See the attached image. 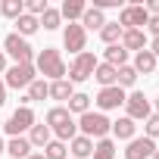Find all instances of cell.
Returning <instances> with one entry per match:
<instances>
[{
	"label": "cell",
	"instance_id": "cell-37",
	"mask_svg": "<svg viewBox=\"0 0 159 159\" xmlns=\"http://www.w3.org/2000/svg\"><path fill=\"white\" fill-rule=\"evenodd\" d=\"M150 53H153V56H159V38H153V44H150Z\"/></svg>",
	"mask_w": 159,
	"mask_h": 159
},
{
	"label": "cell",
	"instance_id": "cell-25",
	"mask_svg": "<svg viewBox=\"0 0 159 159\" xmlns=\"http://www.w3.org/2000/svg\"><path fill=\"white\" fill-rule=\"evenodd\" d=\"M69 112H78V116L91 112V97L88 94H72L69 97Z\"/></svg>",
	"mask_w": 159,
	"mask_h": 159
},
{
	"label": "cell",
	"instance_id": "cell-12",
	"mask_svg": "<svg viewBox=\"0 0 159 159\" xmlns=\"http://www.w3.org/2000/svg\"><path fill=\"white\" fill-rule=\"evenodd\" d=\"M69 122H75V119H72V112H69L66 106H53V109L47 112V128H53V131L66 128Z\"/></svg>",
	"mask_w": 159,
	"mask_h": 159
},
{
	"label": "cell",
	"instance_id": "cell-7",
	"mask_svg": "<svg viewBox=\"0 0 159 159\" xmlns=\"http://www.w3.org/2000/svg\"><path fill=\"white\" fill-rule=\"evenodd\" d=\"M62 44H66V50L69 53H84V44H88V34H84V28L81 25H75V22H69L66 25V34H62Z\"/></svg>",
	"mask_w": 159,
	"mask_h": 159
},
{
	"label": "cell",
	"instance_id": "cell-10",
	"mask_svg": "<svg viewBox=\"0 0 159 159\" xmlns=\"http://www.w3.org/2000/svg\"><path fill=\"white\" fill-rule=\"evenodd\" d=\"M122 103H125V91H122L119 84L103 88V91L97 94V106H100V109H119Z\"/></svg>",
	"mask_w": 159,
	"mask_h": 159
},
{
	"label": "cell",
	"instance_id": "cell-41",
	"mask_svg": "<svg viewBox=\"0 0 159 159\" xmlns=\"http://www.w3.org/2000/svg\"><path fill=\"white\" fill-rule=\"evenodd\" d=\"M0 153H7V143H3V140H0Z\"/></svg>",
	"mask_w": 159,
	"mask_h": 159
},
{
	"label": "cell",
	"instance_id": "cell-36",
	"mask_svg": "<svg viewBox=\"0 0 159 159\" xmlns=\"http://www.w3.org/2000/svg\"><path fill=\"white\" fill-rule=\"evenodd\" d=\"M143 10H147V13H150V16H159V0H150V3H147V7H143Z\"/></svg>",
	"mask_w": 159,
	"mask_h": 159
},
{
	"label": "cell",
	"instance_id": "cell-15",
	"mask_svg": "<svg viewBox=\"0 0 159 159\" xmlns=\"http://www.w3.org/2000/svg\"><path fill=\"white\" fill-rule=\"evenodd\" d=\"M38 28H41V22H38L34 16H28V13H22V16L16 19V34H19V38H28V34H34Z\"/></svg>",
	"mask_w": 159,
	"mask_h": 159
},
{
	"label": "cell",
	"instance_id": "cell-3",
	"mask_svg": "<svg viewBox=\"0 0 159 159\" xmlns=\"http://www.w3.org/2000/svg\"><path fill=\"white\" fill-rule=\"evenodd\" d=\"M94 69H97V56L94 53H78L75 62L69 66V81H88V78H94Z\"/></svg>",
	"mask_w": 159,
	"mask_h": 159
},
{
	"label": "cell",
	"instance_id": "cell-11",
	"mask_svg": "<svg viewBox=\"0 0 159 159\" xmlns=\"http://www.w3.org/2000/svg\"><path fill=\"white\" fill-rule=\"evenodd\" d=\"M153 153H156V143L150 137H134L125 150V159H150Z\"/></svg>",
	"mask_w": 159,
	"mask_h": 159
},
{
	"label": "cell",
	"instance_id": "cell-35",
	"mask_svg": "<svg viewBox=\"0 0 159 159\" xmlns=\"http://www.w3.org/2000/svg\"><path fill=\"white\" fill-rule=\"evenodd\" d=\"M147 28L153 31V38H159V16H150V22H147Z\"/></svg>",
	"mask_w": 159,
	"mask_h": 159
},
{
	"label": "cell",
	"instance_id": "cell-14",
	"mask_svg": "<svg viewBox=\"0 0 159 159\" xmlns=\"http://www.w3.org/2000/svg\"><path fill=\"white\" fill-rule=\"evenodd\" d=\"M143 44H147V34L140 31V28H131V31H122V47L125 50H143Z\"/></svg>",
	"mask_w": 159,
	"mask_h": 159
},
{
	"label": "cell",
	"instance_id": "cell-1",
	"mask_svg": "<svg viewBox=\"0 0 159 159\" xmlns=\"http://www.w3.org/2000/svg\"><path fill=\"white\" fill-rule=\"evenodd\" d=\"M34 69H38L41 75L53 78V81H59V78H66V62H62L59 50H53V47H44V50L38 53V62H34Z\"/></svg>",
	"mask_w": 159,
	"mask_h": 159
},
{
	"label": "cell",
	"instance_id": "cell-39",
	"mask_svg": "<svg viewBox=\"0 0 159 159\" xmlns=\"http://www.w3.org/2000/svg\"><path fill=\"white\" fill-rule=\"evenodd\" d=\"M7 72V56H3V50H0V75Z\"/></svg>",
	"mask_w": 159,
	"mask_h": 159
},
{
	"label": "cell",
	"instance_id": "cell-19",
	"mask_svg": "<svg viewBox=\"0 0 159 159\" xmlns=\"http://www.w3.org/2000/svg\"><path fill=\"white\" fill-rule=\"evenodd\" d=\"M103 25H106V16H103L100 10L88 7V10H84V16H81V28H97V31H100Z\"/></svg>",
	"mask_w": 159,
	"mask_h": 159
},
{
	"label": "cell",
	"instance_id": "cell-42",
	"mask_svg": "<svg viewBox=\"0 0 159 159\" xmlns=\"http://www.w3.org/2000/svg\"><path fill=\"white\" fill-rule=\"evenodd\" d=\"M150 159H159V150H156V153H153V156H150Z\"/></svg>",
	"mask_w": 159,
	"mask_h": 159
},
{
	"label": "cell",
	"instance_id": "cell-4",
	"mask_svg": "<svg viewBox=\"0 0 159 159\" xmlns=\"http://www.w3.org/2000/svg\"><path fill=\"white\" fill-rule=\"evenodd\" d=\"M34 72H38L34 62H16L13 69H7V81H3V84H7V88H16V91H19V88H28V84L34 81Z\"/></svg>",
	"mask_w": 159,
	"mask_h": 159
},
{
	"label": "cell",
	"instance_id": "cell-30",
	"mask_svg": "<svg viewBox=\"0 0 159 159\" xmlns=\"http://www.w3.org/2000/svg\"><path fill=\"white\" fill-rule=\"evenodd\" d=\"M94 159H116V143L109 137H103L97 147H94Z\"/></svg>",
	"mask_w": 159,
	"mask_h": 159
},
{
	"label": "cell",
	"instance_id": "cell-2",
	"mask_svg": "<svg viewBox=\"0 0 159 159\" xmlns=\"http://www.w3.org/2000/svg\"><path fill=\"white\" fill-rule=\"evenodd\" d=\"M78 128H81L84 137H100V140H103V137L112 131V122H109L103 112H84L81 122H78Z\"/></svg>",
	"mask_w": 159,
	"mask_h": 159
},
{
	"label": "cell",
	"instance_id": "cell-9",
	"mask_svg": "<svg viewBox=\"0 0 159 159\" xmlns=\"http://www.w3.org/2000/svg\"><path fill=\"white\" fill-rule=\"evenodd\" d=\"M125 106H128V119L131 122H137V119H150V100L140 94V91H134L131 97H125Z\"/></svg>",
	"mask_w": 159,
	"mask_h": 159
},
{
	"label": "cell",
	"instance_id": "cell-44",
	"mask_svg": "<svg viewBox=\"0 0 159 159\" xmlns=\"http://www.w3.org/2000/svg\"><path fill=\"white\" fill-rule=\"evenodd\" d=\"M0 125H3V122H0Z\"/></svg>",
	"mask_w": 159,
	"mask_h": 159
},
{
	"label": "cell",
	"instance_id": "cell-33",
	"mask_svg": "<svg viewBox=\"0 0 159 159\" xmlns=\"http://www.w3.org/2000/svg\"><path fill=\"white\" fill-rule=\"evenodd\" d=\"M143 128H147V137H150V140L159 137V112H150V119L143 122Z\"/></svg>",
	"mask_w": 159,
	"mask_h": 159
},
{
	"label": "cell",
	"instance_id": "cell-23",
	"mask_svg": "<svg viewBox=\"0 0 159 159\" xmlns=\"http://www.w3.org/2000/svg\"><path fill=\"white\" fill-rule=\"evenodd\" d=\"M122 31H125V28H122L119 22H106V25L100 28V38H103V44H109V47H112V44H119V41H122Z\"/></svg>",
	"mask_w": 159,
	"mask_h": 159
},
{
	"label": "cell",
	"instance_id": "cell-31",
	"mask_svg": "<svg viewBox=\"0 0 159 159\" xmlns=\"http://www.w3.org/2000/svg\"><path fill=\"white\" fill-rule=\"evenodd\" d=\"M59 19H62V16H59V10H50V7H47V10H44V16H41L38 22H41L47 31H53V28H59Z\"/></svg>",
	"mask_w": 159,
	"mask_h": 159
},
{
	"label": "cell",
	"instance_id": "cell-28",
	"mask_svg": "<svg viewBox=\"0 0 159 159\" xmlns=\"http://www.w3.org/2000/svg\"><path fill=\"white\" fill-rule=\"evenodd\" d=\"M0 13H3L7 19H19L25 13V3L22 0H3V3H0Z\"/></svg>",
	"mask_w": 159,
	"mask_h": 159
},
{
	"label": "cell",
	"instance_id": "cell-16",
	"mask_svg": "<svg viewBox=\"0 0 159 159\" xmlns=\"http://www.w3.org/2000/svg\"><path fill=\"white\" fill-rule=\"evenodd\" d=\"M153 69H156V56H153L150 50H140V53L134 56V72H137V75H150Z\"/></svg>",
	"mask_w": 159,
	"mask_h": 159
},
{
	"label": "cell",
	"instance_id": "cell-5",
	"mask_svg": "<svg viewBox=\"0 0 159 159\" xmlns=\"http://www.w3.org/2000/svg\"><path fill=\"white\" fill-rule=\"evenodd\" d=\"M3 47H7V53H10L16 62H31V56H34L31 44H28L25 38H19V34H7V38H3Z\"/></svg>",
	"mask_w": 159,
	"mask_h": 159
},
{
	"label": "cell",
	"instance_id": "cell-38",
	"mask_svg": "<svg viewBox=\"0 0 159 159\" xmlns=\"http://www.w3.org/2000/svg\"><path fill=\"white\" fill-rule=\"evenodd\" d=\"M3 103H7V84L0 81V106H3Z\"/></svg>",
	"mask_w": 159,
	"mask_h": 159
},
{
	"label": "cell",
	"instance_id": "cell-32",
	"mask_svg": "<svg viewBox=\"0 0 159 159\" xmlns=\"http://www.w3.org/2000/svg\"><path fill=\"white\" fill-rule=\"evenodd\" d=\"M44 156H47V159H66V143H62V140H50V143L44 147Z\"/></svg>",
	"mask_w": 159,
	"mask_h": 159
},
{
	"label": "cell",
	"instance_id": "cell-24",
	"mask_svg": "<svg viewBox=\"0 0 159 159\" xmlns=\"http://www.w3.org/2000/svg\"><path fill=\"white\" fill-rule=\"evenodd\" d=\"M75 91H72V81H66V78H59V81H50V97L53 100H69Z\"/></svg>",
	"mask_w": 159,
	"mask_h": 159
},
{
	"label": "cell",
	"instance_id": "cell-27",
	"mask_svg": "<svg viewBox=\"0 0 159 159\" xmlns=\"http://www.w3.org/2000/svg\"><path fill=\"white\" fill-rule=\"evenodd\" d=\"M50 97V84L44 81V78H34V81L28 84V100H44Z\"/></svg>",
	"mask_w": 159,
	"mask_h": 159
},
{
	"label": "cell",
	"instance_id": "cell-8",
	"mask_svg": "<svg viewBox=\"0 0 159 159\" xmlns=\"http://www.w3.org/2000/svg\"><path fill=\"white\" fill-rule=\"evenodd\" d=\"M147 22H150V13H147L143 7H125V10L119 13V25H122L125 31L140 28V25H147Z\"/></svg>",
	"mask_w": 159,
	"mask_h": 159
},
{
	"label": "cell",
	"instance_id": "cell-43",
	"mask_svg": "<svg viewBox=\"0 0 159 159\" xmlns=\"http://www.w3.org/2000/svg\"><path fill=\"white\" fill-rule=\"evenodd\" d=\"M156 109H159V97H156Z\"/></svg>",
	"mask_w": 159,
	"mask_h": 159
},
{
	"label": "cell",
	"instance_id": "cell-22",
	"mask_svg": "<svg viewBox=\"0 0 159 159\" xmlns=\"http://www.w3.org/2000/svg\"><path fill=\"white\" fill-rule=\"evenodd\" d=\"M116 72H119V69H112V66H106V62H97L94 78H97L103 88H112V84H116Z\"/></svg>",
	"mask_w": 159,
	"mask_h": 159
},
{
	"label": "cell",
	"instance_id": "cell-40",
	"mask_svg": "<svg viewBox=\"0 0 159 159\" xmlns=\"http://www.w3.org/2000/svg\"><path fill=\"white\" fill-rule=\"evenodd\" d=\"M28 159H47V156H44V153H31Z\"/></svg>",
	"mask_w": 159,
	"mask_h": 159
},
{
	"label": "cell",
	"instance_id": "cell-34",
	"mask_svg": "<svg viewBox=\"0 0 159 159\" xmlns=\"http://www.w3.org/2000/svg\"><path fill=\"white\" fill-rule=\"evenodd\" d=\"M44 10H47V0H28V3H25V13L28 16H44Z\"/></svg>",
	"mask_w": 159,
	"mask_h": 159
},
{
	"label": "cell",
	"instance_id": "cell-21",
	"mask_svg": "<svg viewBox=\"0 0 159 159\" xmlns=\"http://www.w3.org/2000/svg\"><path fill=\"white\" fill-rule=\"evenodd\" d=\"M134 128H137V125H134L128 116L119 119V122H112V134H116L119 140H134Z\"/></svg>",
	"mask_w": 159,
	"mask_h": 159
},
{
	"label": "cell",
	"instance_id": "cell-20",
	"mask_svg": "<svg viewBox=\"0 0 159 159\" xmlns=\"http://www.w3.org/2000/svg\"><path fill=\"white\" fill-rule=\"evenodd\" d=\"M125 59H128V50H125L122 44H112V47H106V66H112V69H122V66H125Z\"/></svg>",
	"mask_w": 159,
	"mask_h": 159
},
{
	"label": "cell",
	"instance_id": "cell-26",
	"mask_svg": "<svg viewBox=\"0 0 159 159\" xmlns=\"http://www.w3.org/2000/svg\"><path fill=\"white\" fill-rule=\"evenodd\" d=\"M28 143H31V147H47V143H50V128H47V125H31Z\"/></svg>",
	"mask_w": 159,
	"mask_h": 159
},
{
	"label": "cell",
	"instance_id": "cell-18",
	"mask_svg": "<svg viewBox=\"0 0 159 159\" xmlns=\"http://www.w3.org/2000/svg\"><path fill=\"white\" fill-rule=\"evenodd\" d=\"M84 10H88L84 0H66L62 10H59V16H66V19L72 22V19H81V16H84Z\"/></svg>",
	"mask_w": 159,
	"mask_h": 159
},
{
	"label": "cell",
	"instance_id": "cell-29",
	"mask_svg": "<svg viewBox=\"0 0 159 159\" xmlns=\"http://www.w3.org/2000/svg\"><path fill=\"white\" fill-rule=\"evenodd\" d=\"M137 81V72H134V66H122L119 72H116V84L119 88H131Z\"/></svg>",
	"mask_w": 159,
	"mask_h": 159
},
{
	"label": "cell",
	"instance_id": "cell-17",
	"mask_svg": "<svg viewBox=\"0 0 159 159\" xmlns=\"http://www.w3.org/2000/svg\"><path fill=\"white\" fill-rule=\"evenodd\" d=\"M7 153H10L13 159H28V156H31V143H28L25 137H13V140L7 143Z\"/></svg>",
	"mask_w": 159,
	"mask_h": 159
},
{
	"label": "cell",
	"instance_id": "cell-13",
	"mask_svg": "<svg viewBox=\"0 0 159 159\" xmlns=\"http://www.w3.org/2000/svg\"><path fill=\"white\" fill-rule=\"evenodd\" d=\"M88 156H94V140L84 134H75L72 137V159H88Z\"/></svg>",
	"mask_w": 159,
	"mask_h": 159
},
{
	"label": "cell",
	"instance_id": "cell-6",
	"mask_svg": "<svg viewBox=\"0 0 159 159\" xmlns=\"http://www.w3.org/2000/svg\"><path fill=\"white\" fill-rule=\"evenodd\" d=\"M31 125H34V112H31L28 106H19V109H16V112L10 116V122H7L3 128H7V134L19 137V134H22V131H28Z\"/></svg>",
	"mask_w": 159,
	"mask_h": 159
}]
</instances>
